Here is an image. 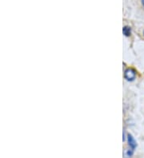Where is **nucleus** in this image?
Returning a JSON list of instances; mask_svg holds the SVG:
<instances>
[{
  "instance_id": "1",
  "label": "nucleus",
  "mask_w": 144,
  "mask_h": 158,
  "mask_svg": "<svg viewBox=\"0 0 144 158\" xmlns=\"http://www.w3.org/2000/svg\"><path fill=\"white\" fill-rule=\"evenodd\" d=\"M135 75H136V72L135 70L133 69H127L126 71H125V74H124V77L125 78L128 80V81H132L135 78Z\"/></svg>"
},
{
  "instance_id": "2",
  "label": "nucleus",
  "mask_w": 144,
  "mask_h": 158,
  "mask_svg": "<svg viewBox=\"0 0 144 158\" xmlns=\"http://www.w3.org/2000/svg\"><path fill=\"white\" fill-rule=\"evenodd\" d=\"M127 138H128V144H129V146L130 147V148L134 149V148H136V146H137V144H136V141H135V140L134 139V138H133L130 134H129Z\"/></svg>"
},
{
  "instance_id": "3",
  "label": "nucleus",
  "mask_w": 144,
  "mask_h": 158,
  "mask_svg": "<svg viewBox=\"0 0 144 158\" xmlns=\"http://www.w3.org/2000/svg\"><path fill=\"white\" fill-rule=\"evenodd\" d=\"M133 150H134V149H132V148L125 150V152H124V157L125 158L131 157H132V155H133Z\"/></svg>"
},
{
  "instance_id": "4",
  "label": "nucleus",
  "mask_w": 144,
  "mask_h": 158,
  "mask_svg": "<svg viewBox=\"0 0 144 158\" xmlns=\"http://www.w3.org/2000/svg\"><path fill=\"white\" fill-rule=\"evenodd\" d=\"M123 35H125L126 36H130L131 31H130V28L129 27H123Z\"/></svg>"
},
{
  "instance_id": "5",
  "label": "nucleus",
  "mask_w": 144,
  "mask_h": 158,
  "mask_svg": "<svg viewBox=\"0 0 144 158\" xmlns=\"http://www.w3.org/2000/svg\"><path fill=\"white\" fill-rule=\"evenodd\" d=\"M142 3H143V4L144 6V0H142Z\"/></svg>"
}]
</instances>
